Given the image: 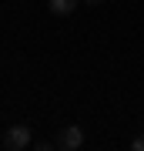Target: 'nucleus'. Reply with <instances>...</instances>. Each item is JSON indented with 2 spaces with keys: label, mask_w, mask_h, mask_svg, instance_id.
<instances>
[{
  "label": "nucleus",
  "mask_w": 144,
  "mask_h": 151,
  "mask_svg": "<svg viewBox=\"0 0 144 151\" xmlns=\"http://www.w3.org/2000/svg\"><path fill=\"white\" fill-rule=\"evenodd\" d=\"M87 4H104V0H87Z\"/></svg>",
  "instance_id": "5"
},
{
  "label": "nucleus",
  "mask_w": 144,
  "mask_h": 151,
  "mask_svg": "<svg viewBox=\"0 0 144 151\" xmlns=\"http://www.w3.org/2000/svg\"><path fill=\"white\" fill-rule=\"evenodd\" d=\"M47 7H50L54 17H70L77 10V0H47Z\"/></svg>",
  "instance_id": "3"
},
{
  "label": "nucleus",
  "mask_w": 144,
  "mask_h": 151,
  "mask_svg": "<svg viewBox=\"0 0 144 151\" xmlns=\"http://www.w3.org/2000/svg\"><path fill=\"white\" fill-rule=\"evenodd\" d=\"M4 148H10V151H24V148H30V128H27V124H14V128H7V134H4Z\"/></svg>",
  "instance_id": "1"
},
{
  "label": "nucleus",
  "mask_w": 144,
  "mask_h": 151,
  "mask_svg": "<svg viewBox=\"0 0 144 151\" xmlns=\"http://www.w3.org/2000/svg\"><path fill=\"white\" fill-rule=\"evenodd\" d=\"M80 145H84V128H77V124L60 128V134H57V148H64V151H77Z\"/></svg>",
  "instance_id": "2"
},
{
  "label": "nucleus",
  "mask_w": 144,
  "mask_h": 151,
  "mask_svg": "<svg viewBox=\"0 0 144 151\" xmlns=\"http://www.w3.org/2000/svg\"><path fill=\"white\" fill-rule=\"evenodd\" d=\"M131 148H134V151H144V134L134 138V141H131Z\"/></svg>",
  "instance_id": "4"
}]
</instances>
